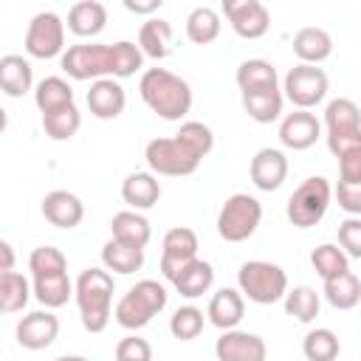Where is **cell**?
Returning a JSON list of instances; mask_svg holds the SVG:
<instances>
[{
	"instance_id": "cell-5",
	"label": "cell",
	"mask_w": 361,
	"mask_h": 361,
	"mask_svg": "<svg viewBox=\"0 0 361 361\" xmlns=\"http://www.w3.org/2000/svg\"><path fill=\"white\" fill-rule=\"evenodd\" d=\"M330 197H333V186H330L327 178H322V175L305 178L290 192L288 206H285V214H288V220L296 228H310V226H316L327 214Z\"/></svg>"
},
{
	"instance_id": "cell-8",
	"label": "cell",
	"mask_w": 361,
	"mask_h": 361,
	"mask_svg": "<svg viewBox=\"0 0 361 361\" xmlns=\"http://www.w3.org/2000/svg\"><path fill=\"white\" fill-rule=\"evenodd\" d=\"M144 158H147V166L152 175H166V178H183L200 166V158L192 155L175 135L172 138H152L144 147Z\"/></svg>"
},
{
	"instance_id": "cell-1",
	"label": "cell",
	"mask_w": 361,
	"mask_h": 361,
	"mask_svg": "<svg viewBox=\"0 0 361 361\" xmlns=\"http://www.w3.org/2000/svg\"><path fill=\"white\" fill-rule=\"evenodd\" d=\"M144 104L164 121H180L192 110V87L186 79L166 68H147L138 79Z\"/></svg>"
},
{
	"instance_id": "cell-14",
	"label": "cell",
	"mask_w": 361,
	"mask_h": 361,
	"mask_svg": "<svg viewBox=\"0 0 361 361\" xmlns=\"http://www.w3.org/2000/svg\"><path fill=\"white\" fill-rule=\"evenodd\" d=\"M319 135H322V121L310 110H293L279 124V141L293 152L310 149L319 141Z\"/></svg>"
},
{
	"instance_id": "cell-37",
	"label": "cell",
	"mask_w": 361,
	"mask_h": 361,
	"mask_svg": "<svg viewBox=\"0 0 361 361\" xmlns=\"http://www.w3.org/2000/svg\"><path fill=\"white\" fill-rule=\"evenodd\" d=\"M141 65H144V54L138 51L135 42L118 39L110 45V79L135 76V71H141Z\"/></svg>"
},
{
	"instance_id": "cell-38",
	"label": "cell",
	"mask_w": 361,
	"mask_h": 361,
	"mask_svg": "<svg viewBox=\"0 0 361 361\" xmlns=\"http://www.w3.org/2000/svg\"><path fill=\"white\" fill-rule=\"evenodd\" d=\"M310 265H313V271H316V274L322 276V282H324V279H333V276L350 271V257H347L338 245H333V243H322V245L313 248V254H310Z\"/></svg>"
},
{
	"instance_id": "cell-27",
	"label": "cell",
	"mask_w": 361,
	"mask_h": 361,
	"mask_svg": "<svg viewBox=\"0 0 361 361\" xmlns=\"http://www.w3.org/2000/svg\"><path fill=\"white\" fill-rule=\"evenodd\" d=\"M138 51L152 59H164L172 51V25L166 20L149 17L138 28Z\"/></svg>"
},
{
	"instance_id": "cell-44",
	"label": "cell",
	"mask_w": 361,
	"mask_h": 361,
	"mask_svg": "<svg viewBox=\"0 0 361 361\" xmlns=\"http://www.w3.org/2000/svg\"><path fill=\"white\" fill-rule=\"evenodd\" d=\"M116 361H152V347L147 338L124 336L116 344Z\"/></svg>"
},
{
	"instance_id": "cell-51",
	"label": "cell",
	"mask_w": 361,
	"mask_h": 361,
	"mask_svg": "<svg viewBox=\"0 0 361 361\" xmlns=\"http://www.w3.org/2000/svg\"><path fill=\"white\" fill-rule=\"evenodd\" d=\"M6 127H8V113H6L3 107H0V135L6 133Z\"/></svg>"
},
{
	"instance_id": "cell-15",
	"label": "cell",
	"mask_w": 361,
	"mask_h": 361,
	"mask_svg": "<svg viewBox=\"0 0 361 361\" xmlns=\"http://www.w3.org/2000/svg\"><path fill=\"white\" fill-rule=\"evenodd\" d=\"M248 175H251V183L262 192H274L285 183L288 178V158L282 149L276 147H262L257 149V155L251 158V166H248Z\"/></svg>"
},
{
	"instance_id": "cell-21",
	"label": "cell",
	"mask_w": 361,
	"mask_h": 361,
	"mask_svg": "<svg viewBox=\"0 0 361 361\" xmlns=\"http://www.w3.org/2000/svg\"><path fill=\"white\" fill-rule=\"evenodd\" d=\"M290 48H293V54L299 56L302 65H319L333 54V37L324 28L307 25V28H299L293 34V45Z\"/></svg>"
},
{
	"instance_id": "cell-10",
	"label": "cell",
	"mask_w": 361,
	"mask_h": 361,
	"mask_svg": "<svg viewBox=\"0 0 361 361\" xmlns=\"http://www.w3.org/2000/svg\"><path fill=\"white\" fill-rule=\"evenodd\" d=\"M65 51V23L56 11H39L25 28V54L34 59H54Z\"/></svg>"
},
{
	"instance_id": "cell-2",
	"label": "cell",
	"mask_w": 361,
	"mask_h": 361,
	"mask_svg": "<svg viewBox=\"0 0 361 361\" xmlns=\"http://www.w3.org/2000/svg\"><path fill=\"white\" fill-rule=\"evenodd\" d=\"M113 274L104 268H85L73 285V299L79 305L82 327L87 333H102L110 322V305H113Z\"/></svg>"
},
{
	"instance_id": "cell-28",
	"label": "cell",
	"mask_w": 361,
	"mask_h": 361,
	"mask_svg": "<svg viewBox=\"0 0 361 361\" xmlns=\"http://www.w3.org/2000/svg\"><path fill=\"white\" fill-rule=\"evenodd\" d=\"M102 265L104 271H113V274H135L144 265V248H135L110 237L102 245Z\"/></svg>"
},
{
	"instance_id": "cell-31",
	"label": "cell",
	"mask_w": 361,
	"mask_h": 361,
	"mask_svg": "<svg viewBox=\"0 0 361 361\" xmlns=\"http://www.w3.org/2000/svg\"><path fill=\"white\" fill-rule=\"evenodd\" d=\"M34 102H37V107H39L42 116L45 113H54L59 107L73 104V87L62 76H45L37 85V90H34Z\"/></svg>"
},
{
	"instance_id": "cell-18",
	"label": "cell",
	"mask_w": 361,
	"mask_h": 361,
	"mask_svg": "<svg viewBox=\"0 0 361 361\" xmlns=\"http://www.w3.org/2000/svg\"><path fill=\"white\" fill-rule=\"evenodd\" d=\"M124 104H127V93L121 87L118 79H96L90 82V90H87V107L96 118L102 121H110V118H118L124 113Z\"/></svg>"
},
{
	"instance_id": "cell-24",
	"label": "cell",
	"mask_w": 361,
	"mask_h": 361,
	"mask_svg": "<svg viewBox=\"0 0 361 361\" xmlns=\"http://www.w3.org/2000/svg\"><path fill=\"white\" fill-rule=\"evenodd\" d=\"M107 8L99 0H79L68 8V31L76 37H96L104 31Z\"/></svg>"
},
{
	"instance_id": "cell-23",
	"label": "cell",
	"mask_w": 361,
	"mask_h": 361,
	"mask_svg": "<svg viewBox=\"0 0 361 361\" xmlns=\"http://www.w3.org/2000/svg\"><path fill=\"white\" fill-rule=\"evenodd\" d=\"M34 85V71L31 62L20 54H6L0 56V90L11 99H20L31 90Z\"/></svg>"
},
{
	"instance_id": "cell-4",
	"label": "cell",
	"mask_w": 361,
	"mask_h": 361,
	"mask_svg": "<svg viewBox=\"0 0 361 361\" xmlns=\"http://www.w3.org/2000/svg\"><path fill=\"white\" fill-rule=\"evenodd\" d=\"M237 288H240L243 299L248 296V302H254V305H274L288 290V274L276 262L248 259L237 271Z\"/></svg>"
},
{
	"instance_id": "cell-6",
	"label": "cell",
	"mask_w": 361,
	"mask_h": 361,
	"mask_svg": "<svg viewBox=\"0 0 361 361\" xmlns=\"http://www.w3.org/2000/svg\"><path fill=\"white\" fill-rule=\"evenodd\" d=\"M262 220V203L254 195L234 192L226 197V203L217 212V234L226 243H243L248 240Z\"/></svg>"
},
{
	"instance_id": "cell-22",
	"label": "cell",
	"mask_w": 361,
	"mask_h": 361,
	"mask_svg": "<svg viewBox=\"0 0 361 361\" xmlns=\"http://www.w3.org/2000/svg\"><path fill=\"white\" fill-rule=\"evenodd\" d=\"M212 282H214V268H212V262H206V259H200V257L189 259V262L172 276L175 290H178L180 296H186V299H197V296L209 293Z\"/></svg>"
},
{
	"instance_id": "cell-25",
	"label": "cell",
	"mask_w": 361,
	"mask_h": 361,
	"mask_svg": "<svg viewBox=\"0 0 361 361\" xmlns=\"http://www.w3.org/2000/svg\"><path fill=\"white\" fill-rule=\"evenodd\" d=\"M237 87L243 93H265V90H279L276 82V68L268 62V59H245L237 65Z\"/></svg>"
},
{
	"instance_id": "cell-50",
	"label": "cell",
	"mask_w": 361,
	"mask_h": 361,
	"mask_svg": "<svg viewBox=\"0 0 361 361\" xmlns=\"http://www.w3.org/2000/svg\"><path fill=\"white\" fill-rule=\"evenodd\" d=\"M124 8L133 14H152L161 8V0H149V3H135V0H124Z\"/></svg>"
},
{
	"instance_id": "cell-34",
	"label": "cell",
	"mask_w": 361,
	"mask_h": 361,
	"mask_svg": "<svg viewBox=\"0 0 361 361\" xmlns=\"http://www.w3.org/2000/svg\"><path fill=\"white\" fill-rule=\"evenodd\" d=\"M79 127H82V113L76 110V104H68L42 116V130L51 141H71L79 133Z\"/></svg>"
},
{
	"instance_id": "cell-49",
	"label": "cell",
	"mask_w": 361,
	"mask_h": 361,
	"mask_svg": "<svg viewBox=\"0 0 361 361\" xmlns=\"http://www.w3.org/2000/svg\"><path fill=\"white\" fill-rule=\"evenodd\" d=\"M14 262H17V254H14L11 243L0 237V274H6V271H14Z\"/></svg>"
},
{
	"instance_id": "cell-9",
	"label": "cell",
	"mask_w": 361,
	"mask_h": 361,
	"mask_svg": "<svg viewBox=\"0 0 361 361\" xmlns=\"http://www.w3.org/2000/svg\"><path fill=\"white\" fill-rule=\"evenodd\" d=\"M327 87H330V79L322 68L299 62L285 73V82H282L285 96L282 99H288L296 110H310L327 96Z\"/></svg>"
},
{
	"instance_id": "cell-47",
	"label": "cell",
	"mask_w": 361,
	"mask_h": 361,
	"mask_svg": "<svg viewBox=\"0 0 361 361\" xmlns=\"http://www.w3.org/2000/svg\"><path fill=\"white\" fill-rule=\"evenodd\" d=\"M336 197H338V206L350 217H358L361 214V183H344V180H338Z\"/></svg>"
},
{
	"instance_id": "cell-33",
	"label": "cell",
	"mask_w": 361,
	"mask_h": 361,
	"mask_svg": "<svg viewBox=\"0 0 361 361\" xmlns=\"http://www.w3.org/2000/svg\"><path fill=\"white\" fill-rule=\"evenodd\" d=\"M31 299V282L17 274L6 271L0 274V313H20Z\"/></svg>"
},
{
	"instance_id": "cell-29",
	"label": "cell",
	"mask_w": 361,
	"mask_h": 361,
	"mask_svg": "<svg viewBox=\"0 0 361 361\" xmlns=\"http://www.w3.org/2000/svg\"><path fill=\"white\" fill-rule=\"evenodd\" d=\"M31 293L37 296L39 305H45V310H54V307L68 305V299L73 296V282L68 279V274L34 276V282H31Z\"/></svg>"
},
{
	"instance_id": "cell-45",
	"label": "cell",
	"mask_w": 361,
	"mask_h": 361,
	"mask_svg": "<svg viewBox=\"0 0 361 361\" xmlns=\"http://www.w3.org/2000/svg\"><path fill=\"white\" fill-rule=\"evenodd\" d=\"M338 245L347 257H361V220L358 217H347L338 226Z\"/></svg>"
},
{
	"instance_id": "cell-46",
	"label": "cell",
	"mask_w": 361,
	"mask_h": 361,
	"mask_svg": "<svg viewBox=\"0 0 361 361\" xmlns=\"http://www.w3.org/2000/svg\"><path fill=\"white\" fill-rule=\"evenodd\" d=\"M327 149L341 158L347 152L361 149V130H344V133H327Z\"/></svg>"
},
{
	"instance_id": "cell-30",
	"label": "cell",
	"mask_w": 361,
	"mask_h": 361,
	"mask_svg": "<svg viewBox=\"0 0 361 361\" xmlns=\"http://www.w3.org/2000/svg\"><path fill=\"white\" fill-rule=\"evenodd\" d=\"M324 299L336 310H353L361 302V279L353 271H344L333 279H324Z\"/></svg>"
},
{
	"instance_id": "cell-26",
	"label": "cell",
	"mask_w": 361,
	"mask_h": 361,
	"mask_svg": "<svg viewBox=\"0 0 361 361\" xmlns=\"http://www.w3.org/2000/svg\"><path fill=\"white\" fill-rule=\"evenodd\" d=\"M110 234L113 240L118 243H127V245H135V248H144L152 237V228H149V220L133 209H124V212H116L113 220H110Z\"/></svg>"
},
{
	"instance_id": "cell-13",
	"label": "cell",
	"mask_w": 361,
	"mask_h": 361,
	"mask_svg": "<svg viewBox=\"0 0 361 361\" xmlns=\"http://www.w3.org/2000/svg\"><path fill=\"white\" fill-rule=\"evenodd\" d=\"M214 355L217 361H265L268 347L262 336L234 327L220 333V338L214 341Z\"/></svg>"
},
{
	"instance_id": "cell-11",
	"label": "cell",
	"mask_w": 361,
	"mask_h": 361,
	"mask_svg": "<svg viewBox=\"0 0 361 361\" xmlns=\"http://www.w3.org/2000/svg\"><path fill=\"white\" fill-rule=\"evenodd\" d=\"M220 11L243 39H259L271 28V11L259 0H223Z\"/></svg>"
},
{
	"instance_id": "cell-43",
	"label": "cell",
	"mask_w": 361,
	"mask_h": 361,
	"mask_svg": "<svg viewBox=\"0 0 361 361\" xmlns=\"http://www.w3.org/2000/svg\"><path fill=\"white\" fill-rule=\"evenodd\" d=\"M203 324H206L203 310L195 307V305H183V307H178V310L172 313V319H169V333H172L175 338H180V341H192V338H197V336L203 333Z\"/></svg>"
},
{
	"instance_id": "cell-35",
	"label": "cell",
	"mask_w": 361,
	"mask_h": 361,
	"mask_svg": "<svg viewBox=\"0 0 361 361\" xmlns=\"http://www.w3.org/2000/svg\"><path fill=\"white\" fill-rule=\"evenodd\" d=\"M282 302H285V313L302 324L313 322L319 316V307H322V299L310 285H296L293 290H285Z\"/></svg>"
},
{
	"instance_id": "cell-48",
	"label": "cell",
	"mask_w": 361,
	"mask_h": 361,
	"mask_svg": "<svg viewBox=\"0 0 361 361\" xmlns=\"http://www.w3.org/2000/svg\"><path fill=\"white\" fill-rule=\"evenodd\" d=\"M338 175L344 183H361V149L338 158Z\"/></svg>"
},
{
	"instance_id": "cell-7",
	"label": "cell",
	"mask_w": 361,
	"mask_h": 361,
	"mask_svg": "<svg viewBox=\"0 0 361 361\" xmlns=\"http://www.w3.org/2000/svg\"><path fill=\"white\" fill-rule=\"evenodd\" d=\"M59 68L76 82L104 79V76H110V45H104V42L68 45L59 56Z\"/></svg>"
},
{
	"instance_id": "cell-40",
	"label": "cell",
	"mask_w": 361,
	"mask_h": 361,
	"mask_svg": "<svg viewBox=\"0 0 361 361\" xmlns=\"http://www.w3.org/2000/svg\"><path fill=\"white\" fill-rule=\"evenodd\" d=\"M175 138H178L192 155H197L200 161L214 149V133H212V127L203 124V121H183L180 130L175 133Z\"/></svg>"
},
{
	"instance_id": "cell-32",
	"label": "cell",
	"mask_w": 361,
	"mask_h": 361,
	"mask_svg": "<svg viewBox=\"0 0 361 361\" xmlns=\"http://www.w3.org/2000/svg\"><path fill=\"white\" fill-rule=\"evenodd\" d=\"M186 37L195 45H209L220 37V14L212 6H197L186 17Z\"/></svg>"
},
{
	"instance_id": "cell-20",
	"label": "cell",
	"mask_w": 361,
	"mask_h": 361,
	"mask_svg": "<svg viewBox=\"0 0 361 361\" xmlns=\"http://www.w3.org/2000/svg\"><path fill=\"white\" fill-rule=\"evenodd\" d=\"M121 197L133 212L152 209L161 197V183L152 172H130L121 180Z\"/></svg>"
},
{
	"instance_id": "cell-19",
	"label": "cell",
	"mask_w": 361,
	"mask_h": 361,
	"mask_svg": "<svg viewBox=\"0 0 361 361\" xmlns=\"http://www.w3.org/2000/svg\"><path fill=\"white\" fill-rule=\"evenodd\" d=\"M206 316H209V322L217 330H234L243 322V316H245V299H243V293L234 290V288H220L209 299Z\"/></svg>"
},
{
	"instance_id": "cell-3",
	"label": "cell",
	"mask_w": 361,
	"mask_h": 361,
	"mask_svg": "<svg viewBox=\"0 0 361 361\" xmlns=\"http://www.w3.org/2000/svg\"><path fill=\"white\" fill-rule=\"evenodd\" d=\"M164 307H166V288L155 279H141L116 302L113 316L124 330H141Z\"/></svg>"
},
{
	"instance_id": "cell-39",
	"label": "cell",
	"mask_w": 361,
	"mask_h": 361,
	"mask_svg": "<svg viewBox=\"0 0 361 361\" xmlns=\"http://www.w3.org/2000/svg\"><path fill=\"white\" fill-rule=\"evenodd\" d=\"M338 350V336L327 327H316L302 338V353L307 361H336Z\"/></svg>"
},
{
	"instance_id": "cell-12",
	"label": "cell",
	"mask_w": 361,
	"mask_h": 361,
	"mask_svg": "<svg viewBox=\"0 0 361 361\" xmlns=\"http://www.w3.org/2000/svg\"><path fill=\"white\" fill-rule=\"evenodd\" d=\"M195 257H197V234L192 228L175 226L164 234V243H161V274H164V279L172 282V276Z\"/></svg>"
},
{
	"instance_id": "cell-36",
	"label": "cell",
	"mask_w": 361,
	"mask_h": 361,
	"mask_svg": "<svg viewBox=\"0 0 361 361\" xmlns=\"http://www.w3.org/2000/svg\"><path fill=\"white\" fill-rule=\"evenodd\" d=\"M282 93L279 90H265V93H243V107L248 118L257 124H271L282 116Z\"/></svg>"
},
{
	"instance_id": "cell-16",
	"label": "cell",
	"mask_w": 361,
	"mask_h": 361,
	"mask_svg": "<svg viewBox=\"0 0 361 361\" xmlns=\"http://www.w3.org/2000/svg\"><path fill=\"white\" fill-rule=\"evenodd\" d=\"M59 336V319L51 310H34L17 322V344L25 350H45Z\"/></svg>"
},
{
	"instance_id": "cell-17",
	"label": "cell",
	"mask_w": 361,
	"mask_h": 361,
	"mask_svg": "<svg viewBox=\"0 0 361 361\" xmlns=\"http://www.w3.org/2000/svg\"><path fill=\"white\" fill-rule=\"evenodd\" d=\"M39 212L56 228H76L85 217V203L79 200V195H73L68 189H54L42 197Z\"/></svg>"
},
{
	"instance_id": "cell-52",
	"label": "cell",
	"mask_w": 361,
	"mask_h": 361,
	"mask_svg": "<svg viewBox=\"0 0 361 361\" xmlns=\"http://www.w3.org/2000/svg\"><path fill=\"white\" fill-rule=\"evenodd\" d=\"M54 361H90V358H85V355H59Z\"/></svg>"
},
{
	"instance_id": "cell-41",
	"label": "cell",
	"mask_w": 361,
	"mask_h": 361,
	"mask_svg": "<svg viewBox=\"0 0 361 361\" xmlns=\"http://www.w3.org/2000/svg\"><path fill=\"white\" fill-rule=\"evenodd\" d=\"M324 127H327V133L361 130V124H358V104L353 99H333L324 107Z\"/></svg>"
},
{
	"instance_id": "cell-42",
	"label": "cell",
	"mask_w": 361,
	"mask_h": 361,
	"mask_svg": "<svg viewBox=\"0 0 361 361\" xmlns=\"http://www.w3.org/2000/svg\"><path fill=\"white\" fill-rule=\"evenodd\" d=\"M28 271H31V276L68 274V259L56 245H37L28 257Z\"/></svg>"
}]
</instances>
